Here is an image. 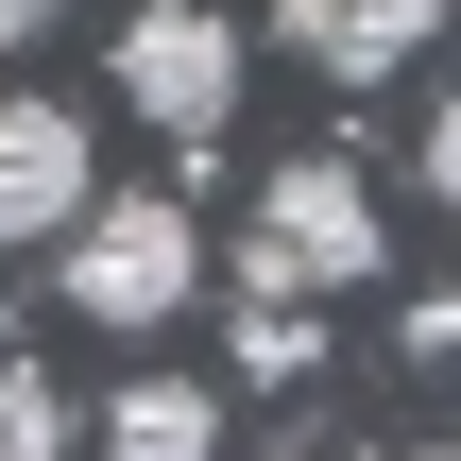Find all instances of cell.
Masks as SVG:
<instances>
[{
  "label": "cell",
  "mask_w": 461,
  "mask_h": 461,
  "mask_svg": "<svg viewBox=\"0 0 461 461\" xmlns=\"http://www.w3.org/2000/svg\"><path fill=\"white\" fill-rule=\"evenodd\" d=\"M103 51H120V103L154 137H222L240 120V17H205V0H137Z\"/></svg>",
  "instance_id": "3"
},
{
  "label": "cell",
  "mask_w": 461,
  "mask_h": 461,
  "mask_svg": "<svg viewBox=\"0 0 461 461\" xmlns=\"http://www.w3.org/2000/svg\"><path fill=\"white\" fill-rule=\"evenodd\" d=\"M103 445L120 461H205L222 445V393H205V376H120V393H103Z\"/></svg>",
  "instance_id": "6"
},
{
  "label": "cell",
  "mask_w": 461,
  "mask_h": 461,
  "mask_svg": "<svg viewBox=\"0 0 461 461\" xmlns=\"http://www.w3.org/2000/svg\"><path fill=\"white\" fill-rule=\"evenodd\" d=\"M86 188H103V171H86V103L0 86V257H17V240H68Z\"/></svg>",
  "instance_id": "4"
},
{
  "label": "cell",
  "mask_w": 461,
  "mask_h": 461,
  "mask_svg": "<svg viewBox=\"0 0 461 461\" xmlns=\"http://www.w3.org/2000/svg\"><path fill=\"white\" fill-rule=\"evenodd\" d=\"M428 188H445V222H461V103H428Z\"/></svg>",
  "instance_id": "10"
},
{
  "label": "cell",
  "mask_w": 461,
  "mask_h": 461,
  "mask_svg": "<svg viewBox=\"0 0 461 461\" xmlns=\"http://www.w3.org/2000/svg\"><path fill=\"white\" fill-rule=\"evenodd\" d=\"M240 376H274V393H291V376H325V342H308V291H257V308H240Z\"/></svg>",
  "instance_id": "7"
},
{
  "label": "cell",
  "mask_w": 461,
  "mask_h": 461,
  "mask_svg": "<svg viewBox=\"0 0 461 461\" xmlns=\"http://www.w3.org/2000/svg\"><path fill=\"white\" fill-rule=\"evenodd\" d=\"M393 240H376V188L342 171V154H291L274 188H257V240H240V274L257 291H359Z\"/></svg>",
  "instance_id": "2"
},
{
  "label": "cell",
  "mask_w": 461,
  "mask_h": 461,
  "mask_svg": "<svg viewBox=\"0 0 461 461\" xmlns=\"http://www.w3.org/2000/svg\"><path fill=\"white\" fill-rule=\"evenodd\" d=\"M393 359H411V376H461V291H411V325H393Z\"/></svg>",
  "instance_id": "9"
},
{
  "label": "cell",
  "mask_w": 461,
  "mask_h": 461,
  "mask_svg": "<svg viewBox=\"0 0 461 461\" xmlns=\"http://www.w3.org/2000/svg\"><path fill=\"white\" fill-rule=\"evenodd\" d=\"M51 445H68V393L34 359H0V461H51Z\"/></svg>",
  "instance_id": "8"
},
{
  "label": "cell",
  "mask_w": 461,
  "mask_h": 461,
  "mask_svg": "<svg viewBox=\"0 0 461 461\" xmlns=\"http://www.w3.org/2000/svg\"><path fill=\"white\" fill-rule=\"evenodd\" d=\"M274 17H291V51H308L325 86H393V68L428 51L445 0H274Z\"/></svg>",
  "instance_id": "5"
},
{
  "label": "cell",
  "mask_w": 461,
  "mask_h": 461,
  "mask_svg": "<svg viewBox=\"0 0 461 461\" xmlns=\"http://www.w3.org/2000/svg\"><path fill=\"white\" fill-rule=\"evenodd\" d=\"M51 274H68V308H86V325L154 342V325L205 291V222H188L171 188H86V205H68V240H51Z\"/></svg>",
  "instance_id": "1"
}]
</instances>
